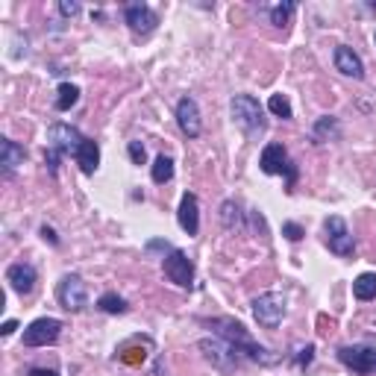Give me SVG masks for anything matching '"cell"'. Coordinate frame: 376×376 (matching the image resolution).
I'll return each instance as SVG.
<instances>
[{
    "label": "cell",
    "mask_w": 376,
    "mask_h": 376,
    "mask_svg": "<svg viewBox=\"0 0 376 376\" xmlns=\"http://www.w3.org/2000/svg\"><path fill=\"white\" fill-rule=\"evenodd\" d=\"M209 326L218 332L220 341H227L235 353H244L250 361H259V365H273V361H276V356H271V350H264L262 344H256L253 338H250V332L239 324V320L215 317V320H209Z\"/></svg>",
    "instance_id": "obj_1"
},
{
    "label": "cell",
    "mask_w": 376,
    "mask_h": 376,
    "mask_svg": "<svg viewBox=\"0 0 376 376\" xmlns=\"http://www.w3.org/2000/svg\"><path fill=\"white\" fill-rule=\"evenodd\" d=\"M230 112H232L235 127H239L247 138H259V135H264V130H268L264 109L253 94H235L230 100Z\"/></svg>",
    "instance_id": "obj_2"
},
{
    "label": "cell",
    "mask_w": 376,
    "mask_h": 376,
    "mask_svg": "<svg viewBox=\"0 0 376 376\" xmlns=\"http://www.w3.org/2000/svg\"><path fill=\"white\" fill-rule=\"evenodd\" d=\"M338 361L344 368H350L353 373H376V341L368 338V341H359V344H347L338 350Z\"/></svg>",
    "instance_id": "obj_3"
},
{
    "label": "cell",
    "mask_w": 376,
    "mask_h": 376,
    "mask_svg": "<svg viewBox=\"0 0 376 376\" xmlns=\"http://www.w3.org/2000/svg\"><path fill=\"white\" fill-rule=\"evenodd\" d=\"M57 300L68 312H82L89 306V288L77 273H65L62 283L57 285Z\"/></svg>",
    "instance_id": "obj_4"
},
{
    "label": "cell",
    "mask_w": 376,
    "mask_h": 376,
    "mask_svg": "<svg viewBox=\"0 0 376 376\" xmlns=\"http://www.w3.org/2000/svg\"><path fill=\"white\" fill-rule=\"evenodd\" d=\"M253 317L262 326L273 329L285 317V297L280 294V291H264V294H259L253 300Z\"/></svg>",
    "instance_id": "obj_5"
},
{
    "label": "cell",
    "mask_w": 376,
    "mask_h": 376,
    "mask_svg": "<svg viewBox=\"0 0 376 376\" xmlns=\"http://www.w3.org/2000/svg\"><path fill=\"white\" fill-rule=\"evenodd\" d=\"M324 239H326V247L332 250L336 256H353V250H356V241H353V235L350 230H347V220L338 218V215H329L326 218V224H324Z\"/></svg>",
    "instance_id": "obj_6"
},
{
    "label": "cell",
    "mask_w": 376,
    "mask_h": 376,
    "mask_svg": "<svg viewBox=\"0 0 376 376\" xmlns=\"http://www.w3.org/2000/svg\"><path fill=\"white\" fill-rule=\"evenodd\" d=\"M82 135L77 127H71V123H62V121H57V123H50L47 127V147L50 150H57V153H62V156H68V153H77V147L82 144Z\"/></svg>",
    "instance_id": "obj_7"
},
{
    "label": "cell",
    "mask_w": 376,
    "mask_h": 376,
    "mask_svg": "<svg viewBox=\"0 0 376 376\" xmlns=\"http://www.w3.org/2000/svg\"><path fill=\"white\" fill-rule=\"evenodd\" d=\"M162 268H165V276H168L174 285L191 288V283H194V264H191V259L183 253V250H176V247L168 250V256H165Z\"/></svg>",
    "instance_id": "obj_8"
},
{
    "label": "cell",
    "mask_w": 376,
    "mask_h": 376,
    "mask_svg": "<svg viewBox=\"0 0 376 376\" xmlns=\"http://www.w3.org/2000/svg\"><path fill=\"white\" fill-rule=\"evenodd\" d=\"M59 332H62V320L57 317H38L33 320L30 326L24 329V344L27 347H47L59 338Z\"/></svg>",
    "instance_id": "obj_9"
},
{
    "label": "cell",
    "mask_w": 376,
    "mask_h": 376,
    "mask_svg": "<svg viewBox=\"0 0 376 376\" xmlns=\"http://www.w3.org/2000/svg\"><path fill=\"white\" fill-rule=\"evenodd\" d=\"M123 21H127V27L135 36H150L153 30H156L159 15L147 3H130L127 9H123Z\"/></svg>",
    "instance_id": "obj_10"
},
{
    "label": "cell",
    "mask_w": 376,
    "mask_h": 376,
    "mask_svg": "<svg viewBox=\"0 0 376 376\" xmlns=\"http://www.w3.org/2000/svg\"><path fill=\"white\" fill-rule=\"evenodd\" d=\"M200 350H203V356L212 361L215 368H220V370H232L235 365H239V353H235L227 341L203 338V341H200Z\"/></svg>",
    "instance_id": "obj_11"
},
{
    "label": "cell",
    "mask_w": 376,
    "mask_h": 376,
    "mask_svg": "<svg viewBox=\"0 0 376 376\" xmlns=\"http://www.w3.org/2000/svg\"><path fill=\"white\" fill-rule=\"evenodd\" d=\"M6 283H9V288L15 291V294L27 297V294H30V291L36 288L38 273H36L33 264H27V262H15V264H9V271H6Z\"/></svg>",
    "instance_id": "obj_12"
},
{
    "label": "cell",
    "mask_w": 376,
    "mask_h": 376,
    "mask_svg": "<svg viewBox=\"0 0 376 376\" xmlns=\"http://www.w3.org/2000/svg\"><path fill=\"white\" fill-rule=\"evenodd\" d=\"M176 123H179V130H183L188 138H197L200 130H203V123H200V106L194 97H183V100L176 103Z\"/></svg>",
    "instance_id": "obj_13"
},
{
    "label": "cell",
    "mask_w": 376,
    "mask_h": 376,
    "mask_svg": "<svg viewBox=\"0 0 376 376\" xmlns=\"http://www.w3.org/2000/svg\"><path fill=\"white\" fill-rule=\"evenodd\" d=\"M176 220H179V227H183L186 235H197V230H200V203H197V194H191V191L183 194Z\"/></svg>",
    "instance_id": "obj_14"
},
{
    "label": "cell",
    "mask_w": 376,
    "mask_h": 376,
    "mask_svg": "<svg viewBox=\"0 0 376 376\" xmlns=\"http://www.w3.org/2000/svg\"><path fill=\"white\" fill-rule=\"evenodd\" d=\"M336 68L344 74V77H353V80H361L365 77V65H361L359 53L347 45H338L336 47Z\"/></svg>",
    "instance_id": "obj_15"
},
{
    "label": "cell",
    "mask_w": 376,
    "mask_h": 376,
    "mask_svg": "<svg viewBox=\"0 0 376 376\" xmlns=\"http://www.w3.org/2000/svg\"><path fill=\"white\" fill-rule=\"evenodd\" d=\"M74 162L80 165V171L86 176H91L97 171V165H100V147H97L94 138H82V144L74 153Z\"/></svg>",
    "instance_id": "obj_16"
},
{
    "label": "cell",
    "mask_w": 376,
    "mask_h": 376,
    "mask_svg": "<svg viewBox=\"0 0 376 376\" xmlns=\"http://www.w3.org/2000/svg\"><path fill=\"white\" fill-rule=\"evenodd\" d=\"M24 159H27V150L18 142H12V138H3V142H0V165H3L6 174H15L24 165Z\"/></svg>",
    "instance_id": "obj_17"
},
{
    "label": "cell",
    "mask_w": 376,
    "mask_h": 376,
    "mask_svg": "<svg viewBox=\"0 0 376 376\" xmlns=\"http://www.w3.org/2000/svg\"><path fill=\"white\" fill-rule=\"evenodd\" d=\"M259 165H262V171H264V174H271V176H273V174H283V171H285V165H288V153H285V147H283V144H276V142L268 144V147L262 150V162H259Z\"/></svg>",
    "instance_id": "obj_18"
},
{
    "label": "cell",
    "mask_w": 376,
    "mask_h": 376,
    "mask_svg": "<svg viewBox=\"0 0 376 376\" xmlns=\"http://www.w3.org/2000/svg\"><path fill=\"white\" fill-rule=\"evenodd\" d=\"M220 224H224L227 230H244V212H241V206L235 203V200H224L220 203Z\"/></svg>",
    "instance_id": "obj_19"
},
{
    "label": "cell",
    "mask_w": 376,
    "mask_h": 376,
    "mask_svg": "<svg viewBox=\"0 0 376 376\" xmlns=\"http://www.w3.org/2000/svg\"><path fill=\"white\" fill-rule=\"evenodd\" d=\"M80 100V86H74V82H62V86L57 89V100H53V106L59 109V112H71V109L77 106Z\"/></svg>",
    "instance_id": "obj_20"
},
{
    "label": "cell",
    "mask_w": 376,
    "mask_h": 376,
    "mask_svg": "<svg viewBox=\"0 0 376 376\" xmlns=\"http://www.w3.org/2000/svg\"><path fill=\"white\" fill-rule=\"evenodd\" d=\"M150 176H153V183H159V186L171 183V179H174V159H171V156H165V153H162V156H156Z\"/></svg>",
    "instance_id": "obj_21"
},
{
    "label": "cell",
    "mask_w": 376,
    "mask_h": 376,
    "mask_svg": "<svg viewBox=\"0 0 376 376\" xmlns=\"http://www.w3.org/2000/svg\"><path fill=\"white\" fill-rule=\"evenodd\" d=\"M97 309L106 312V315H123L130 306H127L123 297H118L115 291H106V294H100V300H97Z\"/></svg>",
    "instance_id": "obj_22"
},
{
    "label": "cell",
    "mask_w": 376,
    "mask_h": 376,
    "mask_svg": "<svg viewBox=\"0 0 376 376\" xmlns=\"http://www.w3.org/2000/svg\"><path fill=\"white\" fill-rule=\"evenodd\" d=\"M353 294H356V300H373V297H376V273H361V276H356Z\"/></svg>",
    "instance_id": "obj_23"
},
{
    "label": "cell",
    "mask_w": 376,
    "mask_h": 376,
    "mask_svg": "<svg viewBox=\"0 0 376 376\" xmlns=\"http://www.w3.org/2000/svg\"><path fill=\"white\" fill-rule=\"evenodd\" d=\"M268 109H271L276 118H283V121H291V118H294V109H291V100H288L285 94H271Z\"/></svg>",
    "instance_id": "obj_24"
},
{
    "label": "cell",
    "mask_w": 376,
    "mask_h": 376,
    "mask_svg": "<svg viewBox=\"0 0 376 376\" xmlns=\"http://www.w3.org/2000/svg\"><path fill=\"white\" fill-rule=\"evenodd\" d=\"M341 130H338V121L336 118H320L315 123V138H320V142H329V138H338Z\"/></svg>",
    "instance_id": "obj_25"
},
{
    "label": "cell",
    "mask_w": 376,
    "mask_h": 376,
    "mask_svg": "<svg viewBox=\"0 0 376 376\" xmlns=\"http://www.w3.org/2000/svg\"><path fill=\"white\" fill-rule=\"evenodd\" d=\"M294 9H297V3H291V0H288V3L273 6V9H271V24H273V27H285L288 18L294 15Z\"/></svg>",
    "instance_id": "obj_26"
},
{
    "label": "cell",
    "mask_w": 376,
    "mask_h": 376,
    "mask_svg": "<svg viewBox=\"0 0 376 376\" xmlns=\"http://www.w3.org/2000/svg\"><path fill=\"white\" fill-rule=\"evenodd\" d=\"M127 153H130L133 165H144V159H147V150H144L142 142H130V144H127Z\"/></svg>",
    "instance_id": "obj_27"
},
{
    "label": "cell",
    "mask_w": 376,
    "mask_h": 376,
    "mask_svg": "<svg viewBox=\"0 0 376 376\" xmlns=\"http://www.w3.org/2000/svg\"><path fill=\"white\" fill-rule=\"evenodd\" d=\"M283 235H285L288 241H300L306 232H303V227H300V224H291V220H288V224H283Z\"/></svg>",
    "instance_id": "obj_28"
},
{
    "label": "cell",
    "mask_w": 376,
    "mask_h": 376,
    "mask_svg": "<svg viewBox=\"0 0 376 376\" xmlns=\"http://www.w3.org/2000/svg\"><path fill=\"white\" fill-rule=\"evenodd\" d=\"M312 359H315V347H312V344H306L303 350L297 353V365H300V368H309V365H312Z\"/></svg>",
    "instance_id": "obj_29"
},
{
    "label": "cell",
    "mask_w": 376,
    "mask_h": 376,
    "mask_svg": "<svg viewBox=\"0 0 376 376\" xmlns=\"http://www.w3.org/2000/svg\"><path fill=\"white\" fill-rule=\"evenodd\" d=\"M59 12H62L65 18H77V15H80V3H74V0H62Z\"/></svg>",
    "instance_id": "obj_30"
},
{
    "label": "cell",
    "mask_w": 376,
    "mask_h": 376,
    "mask_svg": "<svg viewBox=\"0 0 376 376\" xmlns=\"http://www.w3.org/2000/svg\"><path fill=\"white\" fill-rule=\"evenodd\" d=\"M285 174H288V191H294V183H297V168H294V162L285 165Z\"/></svg>",
    "instance_id": "obj_31"
},
{
    "label": "cell",
    "mask_w": 376,
    "mask_h": 376,
    "mask_svg": "<svg viewBox=\"0 0 376 376\" xmlns=\"http://www.w3.org/2000/svg\"><path fill=\"white\" fill-rule=\"evenodd\" d=\"M27 376H59V373L53 368H30V370H27Z\"/></svg>",
    "instance_id": "obj_32"
},
{
    "label": "cell",
    "mask_w": 376,
    "mask_h": 376,
    "mask_svg": "<svg viewBox=\"0 0 376 376\" xmlns=\"http://www.w3.org/2000/svg\"><path fill=\"white\" fill-rule=\"evenodd\" d=\"M15 329H18V320H6V324L0 326V332H3V336H12Z\"/></svg>",
    "instance_id": "obj_33"
},
{
    "label": "cell",
    "mask_w": 376,
    "mask_h": 376,
    "mask_svg": "<svg viewBox=\"0 0 376 376\" xmlns=\"http://www.w3.org/2000/svg\"><path fill=\"white\" fill-rule=\"evenodd\" d=\"M41 235H45V239H47L50 244H59V239L53 235V230H50V227H41Z\"/></svg>",
    "instance_id": "obj_34"
}]
</instances>
